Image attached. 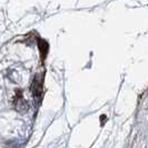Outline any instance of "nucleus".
Here are the masks:
<instances>
[]
</instances>
